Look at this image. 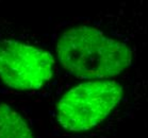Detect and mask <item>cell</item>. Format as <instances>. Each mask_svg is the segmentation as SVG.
I'll list each match as a JSON object with an SVG mask.
<instances>
[{"mask_svg": "<svg viewBox=\"0 0 148 138\" xmlns=\"http://www.w3.org/2000/svg\"><path fill=\"white\" fill-rule=\"evenodd\" d=\"M51 48L58 67L81 81L119 77L132 66L136 47L113 14L61 24Z\"/></svg>", "mask_w": 148, "mask_h": 138, "instance_id": "1", "label": "cell"}, {"mask_svg": "<svg viewBox=\"0 0 148 138\" xmlns=\"http://www.w3.org/2000/svg\"><path fill=\"white\" fill-rule=\"evenodd\" d=\"M58 70L51 46L0 15V90L42 96L51 88Z\"/></svg>", "mask_w": 148, "mask_h": 138, "instance_id": "2", "label": "cell"}, {"mask_svg": "<svg viewBox=\"0 0 148 138\" xmlns=\"http://www.w3.org/2000/svg\"><path fill=\"white\" fill-rule=\"evenodd\" d=\"M125 98L126 86L118 77L83 81L58 99L54 123L68 138H96L113 126Z\"/></svg>", "mask_w": 148, "mask_h": 138, "instance_id": "3", "label": "cell"}, {"mask_svg": "<svg viewBox=\"0 0 148 138\" xmlns=\"http://www.w3.org/2000/svg\"><path fill=\"white\" fill-rule=\"evenodd\" d=\"M0 138H37L30 113L14 100L0 99Z\"/></svg>", "mask_w": 148, "mask_h": 138, "instance_id": "4", "label": "cell"}]
</instances>
